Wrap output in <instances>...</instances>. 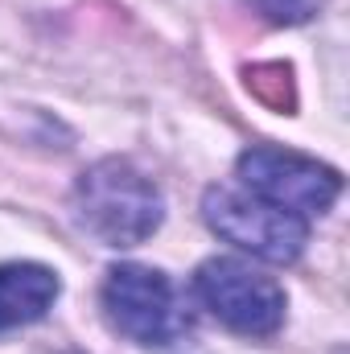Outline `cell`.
Returning <instances> with one entry per match:
<instances>
[{
    "instance_id": "6",
    "label": "cell",
    "mask_w": 350,
    "mask_h": 354,
    "mask_svg": "<svg viewBox=\"0 0 350 354\" xmlns=\"http://www.w3.org/2000/svg\"><path fill=\"white\" fill-rule=\"evenodd\" d=\"M58 301V276L42 264H4L0 268V334L21 330Z\"/></svg>"
},
{
    "instance_id": "5",
    "label": "cell",
    "mask_w": 350,
    "mask_h": 354,
    "mask_svg": "<svg viewBox=\"0 0 350 354\" xmlns=\"http://www.w3.org/2000/svg\"><path fill=\"white\" fill-rule=\"evenodd\" d=\"M239 177L256 198L288 210V214H301V218L330 210L338 189H342L334 169H326V165H317V161H309L301 153H288V149H252V153H243L239 157Z\"/></svg>"
},
{
    "instance_id": "2",
    "label": "cell",
    "mask_w": 350,
    "mask_h": 354,
    "mask_svg": "<svg viewBox=\"0 0 350 354\" xmlns=\"http://www.w3.org/2000/svg\"><path fill=\"white\" fill-rule=\"evenodd\" d=\"M103 309L111 326L140 346H169L190 330V313L174 280L145 264H120L107 272Z\"/></svg>"
},
{
    "instance_id": "3",
    "label": "cell",
    "mask_w": 350,
    "mask_h": 354,
    "mask_svg": "<svg viewBox=\"0 0 350 354\" xmlns=\"http://www.w3.org/2000/svg\"><path fill=\"white\" fill-rule=\"evenodd\" d=\"M202 214H206V223L223 239H231L235 248H243V252H252L260 260H272V264L297 260L301 248H305V239H309V227H305L301 214H288V210L264 202L256 194L248 198V194L223 189V185L206 189Z\"/></svg>"
},
{
    "instance_id": "1",
    "label": "cell",
    "mask_w": 350,
    "mask_h": 354,
    "mask_svg": "<svg viewBox=\"0 0 350 354\" xmlns=\"http://www.w3.org/2000/svg\"><path fill=\"white\" fill-rule=\"evenodd\" d=\"M79 223L107 248H136L161 227V194L128 161H99L75 185Z\"/></svg>"
},
{
    "instance_id": "4",
    "label": "cell",
    "mask_w": 350,
    "mask_h": 354,
    "mask_svg": "<svg viewBox=\"0 0 350 354\" xmlns=\"http://www.w3.org/2000/svg\"><path fill=\"white\" fill-rule=\"evenodd\" d=\"M198 301L239 334H276L284 322V292L272 276L243 260H206L194 276Z\"/></svg>"
},
{
    "instance_id": "7",
    "label": "cell",
    "mask_w": 350,
    "mask_h": 354,
    "mask_svg": "<svg viewBox=\"0 0 350 354\" xmlns=\"http://www.w3.org/2000/svg\"><path fill=\"white\" fill-rule=\"evenodd\" d=\"M260 8L272 21H305L313 0H260Z\"/></svg>"
}]
</instances>
